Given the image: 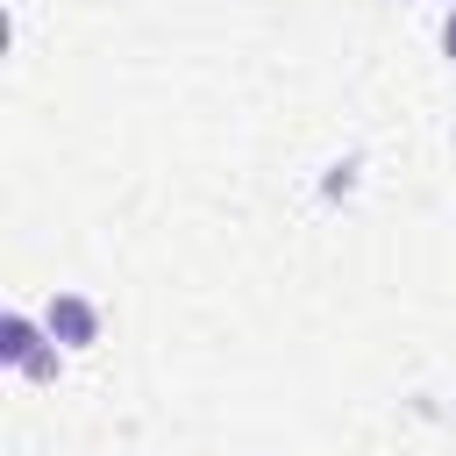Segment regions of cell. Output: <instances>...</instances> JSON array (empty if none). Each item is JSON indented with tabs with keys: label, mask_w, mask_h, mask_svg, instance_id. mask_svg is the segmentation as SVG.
<instances>
[{
	"label": "cell",
	"mask_w": 456,
	"mask_h": 456,
	"mask_svg": "<svg viewBox=\"0 0 456 456\" xmlns=\"http://www.w3.org/2000/svg\"><path fill=\"white\" fill-rule=\"evenodd\" d=\"M43 349H50V328H36L28 314H7V321H0V363H7V370H28Z\"/></svg>",
	"instance_id": "7a4b0ae2"
},
{
	"label": "cell",
	"mask_w": 456,
	"mask_h": 456,
	"mask_svg": "<svg viewBox=\"0 0 456 456\" xmlns=\"http://www.w3.org/2000/svg\"><path fill=\"white\" fill-rule=\"evenodd\" d=\"M21 378H57V342H50V349H43V356H36V363H28Z\"/></svg>",
	"instance_id": "3957f363"
},
{
	"label": "cell",
	"mask_w": 456,
	"mask_h": 456,
	"mask_svg": "<svg viewBox=\"0 0 456 456\" xmlns=\"http://www.w3.org/2000/svg\"><path fill=\"white\" fill-rule=\"evenodd\" d=\"M43 328H50L57 349H93V342H100V306H93L86 292H57V299L43 306Z\"/></svg>",
	"instance_id": "6da1fadb"
},
{
	"label": "cell",
	"mask_w": 456,
	"mask_h": 456,
	"mask_svg": "<svg viewBox=\"0 0 456 456\" xmlns=\"http://www.w3.org/2000/svg\"><path fill=\"white\" fill-rule=\"evenodd\" d=\"M442 50L456 57V7H449V21H442Z\"/></svg>",
	"instance_id": "277c9868"
}]
</instances>
